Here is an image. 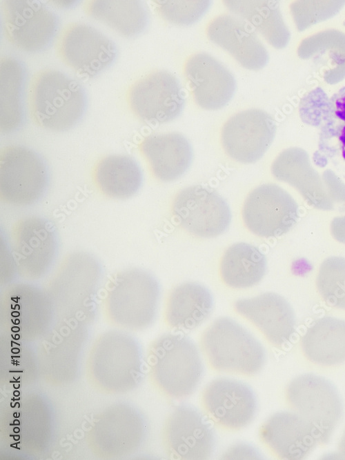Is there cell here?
I'll return each instance as SVG.
<instances>
[{"mask_svg":"<svg viewBox=\"0 0 345 460\" xmlns=\"http://www.w3.org/2000/svg\"><path fill=\"white\" fill-rule=\"evenodd\" d=\"M27 103L34 124L61 132L73 127L83 115L85 94L77 81L59 70L44 68L32 74Z\"/></svg>","mask_w":345,"mask_h":460,"instance_id":"1","label":"cell"},{"mask_svg":"<svg viewBox=\"0 0 345 460\" xmlns=\"http://www.w3.org/2000/svg\"><path fill=\"white\" fill-rule=\"evenodd\" d=\"M200 350L208 367L219 373L251 377L266 362L263 345L234 319H215L201 333Z\"/></svg>","mask_w":345,"mask_h":460,"instance_id":"2","label":"cell"},{"mask_svg":"<svg viewBox=\"0 0 345 460\" xmlns=\"http://www.w3.org/2000/svg\"><path fill=\"white\" fill-rule=\"evenodd\" d=\"M148 360L155 384L172 399L191 395L204 372L198 348L181 334L167 333L157 338L150 346Z\"/></svg>","mask_w":345,"mask_h":460,"instance_id":"3","label":"cell"},{"mask_svg":"<svg viewBox=\"0 0 345 460\" xmlns=\"http://www.w3.org/2000/svg\"><path fill=\"white\" fill-rule=\"evenodd\" d=\"M285 399L293 412L315 428L319 443H326L343 412L342 403L334 385L317 374H301L287 386Z\"/></svg>","mask_w":345,"mask_h":460,"instance_id":"4","label":"cell"},{"mask_svg":"<svg viewBox=\"0 0 345 460\" xmlns=\"http://www.w3.org/2000/svg\"><path fill=\"white\" fill-rule=\"evenodd\" d=\"M126 100L132 113L150 123L176 119L185 105V96L178 79L166 70H155L128 87Z\"/></svg>","mask_w":345,"mask_h":460,"instance_id":"5","label":"cell"},{"mask_svg":"<svg viewBox=\"0 0 345 460\" xmlns=\"http://www.w3.org/2000/svg\"><path fill=\"white\" fill-rule=\"evenodd\" d=\"M46 186V166L34 152L19 145L1 148L0 195L3 202L30 205L41 197Z\"/></svg>","mask_w":345,"mask_h":460,"instance_id":"6","label":"cell"},{"mask_svg":"<svg viewBox=\"0 0 345 460\" xmlns=\"http://www.w3.org/2000/svg\"><path fill=\"white\" fill-rule=\"evenodd\" d=\"M179 225L193 236L212 238L223 234L231 221L230 208L216 191L200 185L179 192L172 204Z\"/></svg>","mask_w":345,"mask_h":460,"instance_id":"7","label":"cell"},{"mask_svg":"<svg viewBox=\"0 0 345 460\" xmlns=\"http://www.w3.org/2000/svg\"><path fill=\"white\" fill-rule=\"evenodd\" d=\"M200 406L205 416L221 430L235 432L249 425L257 411V401L246 383L226 377L212 380L204 388Z\"/></svg>","mask_w":345,"mask_h":460,"instance_id":"8","label":"cell"},{"mask_svg":"<svg viewBox=\"0 0 345 460\" xmlns=\"http://www.w3.org/2000/svg\"><path fill=\"white\" fill-rule=\"evenodd\" d=\"M55 51L65 65L87 76L106 68L116 55L110 39L92 26L79 22L63 26L57 37Z\"/></svg>","mask_w":345,"mask_h":460,"instance_id":"9","label":"cell"},{"mask_svg":"<svg viewBox=\"0 0 345 460\" xmlns=\"http://www.w3.org/2000/svg\"><path fill=\"white\" fill-rule=\"evenodd\" d=\"M161 438L166 453L175 459H206L215 446L213 428L199 410L188 405L178 406L168 413Z\"/></svg>","mask_w":345,"mask_h":460,"instance_id":"10","label":"cell"},{"mask_svg":"<svg viewBox=\"0 0 345 460\" xmlns=\"http://www.w3.org/2000/svg\"><path fill=\"white\" fill-rule=\"evenodd\" d=\"M1 3L4 34L12 45L34 52L50 43L57 19L46 6L31 0H3Z\"/></svg>","mask_w":345,"mask_h":460,"instance_id":"11","label":"cell"},{"mask_svg":"<svg viewBox=\"0 0 345 460\" xmlns=\"http://www.w3.org/2000/svg\"><path fill=\"white\" fill-rule=\"evenodd\" d=\"M275 126L270 116L259 109H248L230 117L223 125L221 142L226 153L239 163L258 161L268 149Z\"/></svg>","mask_w":345,"mask_h":460,"instance_id":"12","label":"cell"},{"mask_svg":"<svg viewBox=\"0 0 345 460\" xmlns=\"http://www.w3.org/2000/svg\"><path fill=\"white\" fill-rule=\"evenodd\" d=\"M258 437L261 443L281 459H304L319 443L317 432L310 423L289 411L272 414L259 427Z\"/></svg>","mask_w":345,"mask_h":460,"instance_id":"13","label":"cell"},{"mask_svg":"<svg viewBox=\"0 0 345 460\" xmlns=\"http://www.w3.org/2000/svg\"><path fill=\"white\" fill-rule=\"evenodd\" d=\"M234 310L276 347L288 343L295 332L294 310L289 302L277 293L268 292L239 299L235 302Z\"/></svg>","mask_w":345,"mask_h":460,"instance_id":"14","label":"cell"},{"mask_svg":"<svg viewBox=\"0 0 345 460\" xmlns=\"http://www.w3.org/2000/svg\"><path fill=\"white\" fill-rule=\"evenodd\" d=\"M184 74L195 101L204 109H220L234 94L236 83L233 74L209 54L190 56L184 64Z\"/></svg>","mask_w":345,"mask_h":460,"instance_id":"15","label":"cell"},{"mask_svg":"<svg viewBox=\"0 0 345 460\" xmlns=\"http://www.w3.org/2000/svg\"><path fill=\"white\" fill-rule=\"evenodd\" d=\"M246 228L255 235L271 237L287 231L295 219L293 205L275 187H256L246 197L241 210Z\"/></svg>","mask_w":345,"mask_h":460,"instance_id":"16","label":"cell"},{"mask_svg":"<svg viewBox=\"0 0 345 460\" xmlns=\"http://www.w3.org/2000/svg\"><path fill=\"white\" fill-rule=\"evenodd\" d=\"M206 34L245 68L257 70L266 63L267 51L255 31L238 17L228 14L215 17L208 23Z\"/></svg>","mask_w":345,"mask_h":460,"instance_id":"17","label":"cell"},{"mask_svg":"<svg viewBox=\"0 0 345 460\" xmlns=\"http://www.w3.org/2000/svg\"><path fill=\"white\" fill-rule=\"evenodd\" d=\"M321 110L317 148L313 161L320 167H328L345 179V86L326 99Z\"/></svg>","mask_w":345,"mask_h":460,"instance_id":"18","label":"cell"},{"mask_svg":"<svg viewBox=\"0 0 345 460\" xmlns=\"http://www.w3.org/2000/svg\"><path fill=\"white\" fill-rule=\"evenodd\" d=\"M138 148L152 176L164 182L181 177L193 157L190 142L179 132L150 134L139 143Z\"/></svg>","mask_w":345,"mask_h":460,"instance_id":"19","label":"cell"},{"mask_svg":"<svg viewBox=\"0 0 345 460\" xmlns=\"http://www.w3.org/2000/svg\"><path fill=\"white\" fill-rule=\"evenodd\" d=\"M213 298L210 290L196 282H186L169 292L164 310V321L168 327L190 330L203 323L211 314Z\"/></svg>","mask_w":345,"mask_h":460,"instance_id":"20","label":"cell"},{"mask_svg":"<svg viewBox=\"0 0 345 460\" xmlns=\"http://www.w3.org/2000/svg\"><path fill=\"white\" fill-rule=\"evenodd\" d=\"M92 183L103 196L128 199L139 190L142 172L136 161L124 154H110L99 159L91 171Z\"/></svg>","mask_w":345,"mask_h":460,"instance_id":"21","label":"cell"},{"mask_svg":"<svg viewBox=\"0 0 345 460\" xmlns=\"http://www.w3.org/2000/svg\"><path fill=\"white\" fill-rule=\"evenodd\" d=\"M302 348L311 362L335 366L345 361V320L324 317L315 320L302 338Z\"/></svg>","mask_w":345,"mask_h":460,"instance_id":"22","label":"cell"},{"mask_svg":"<svg viewBox=\"0 0 345 460\" xmlns=\"http://www.w3.org/2000/svg\"><path fill=\"white\" fill-rule=\"evenodd\" d=\"M266 272L264 254L256 246L244 242L228 247L220 261V277L232 288L253 287L261 281Z\"/></svg>","mask_w":345,"mask_h":460,"instance_id":"23","label":"cell"},{"mask_svg":"<svg viewBox=\"0 0 345 460\" xmlns=\"http://www.w3.org/2000/svg\"><path fill=\"white\" fill-rule=\"evenodd\" d=\"M83 8L88 16L126 37L140 33L148 22L147 10L137 0H88Z\"/></svg>","mask_w":345,"mask_h":460,"instance_id":"24","label":"cell"},{"mask_svg":"<svg viewBox=\"0 0 345 460\" xmlns=\"http://www.w3.org/2000/svg\"><path fill=\"white\" fill-rule=\"evenodd\" d=\"M12 243L19 260L45 263L52 256L55 239L47 222L37 217H26L12 229Z\"/></svg>","mask_w":345,"mask_h":460,"instance_id":"25","label":"cell"},{"mask_svg":"<svg viewBox=\"0 0 345 460\" xmlns=\"http://www.w3.org/2000/svg\"><path fill=\"white\" fill-rule=\"evenodd\" d=\"M223 3L231 12L248 21L271 44L279 46L284 43V28L273 1L226 0Z\"/></svg>","mask_w":345,"mask_h":460,"instance_id":"26","label":"cell"},{"mask_svg":"<svg viewBox=\"0 0 345 460\" xmlns=\"http://www.w3.org/2000/svg\"><path fill=\"white\" fill-rule=\"evenodd\" d=\"M22 70L14 59L3 57L1 61V129L9 132L20 123L21 108L20 94Z\"/></svg>","mask_w":345,"mask_h":460,"instance_id":"27","label":"cell"},{"mask_svg":"<svg viewBox=\"0 0 345 460\" xmlns=\"http://www.w3.org/2000/svg\"><path fill=\"white\" fill-rule=\"evenodd\" d=\"M316 285L327 304L345 310V259L331 257L325 260L319 269Z\"/></svg>","mask_w":345,"mask_h":460,"instance_id":"28","label":"cell"},{"mask_svg":"<svg viewBox=\"0 0 345 460\" xmlns=\"http://www.w3.org/2000/svg\"><path fill=\"white\" fill-rule=\"evenodd\" d=\"M155 10L164 20L178 26H188L198 21L208 10V0L153 1Z\"/></svg>","mask_w":345,"mask_h":460,"instance_id":"29","label":"cell"},{"mask_svg":"<svg viewBox=\"0 0 345 460\" xmlns=\"http://www.w3.org/2000/svg\"><path fill=\"white\" fill-rule=\"evenodd\" d=\"M258 457L256 450L245 443L232 446L223 454L224 459H257Z\"/></svg>","mask_w":345,"mask_h":460,"instance_id":"30","label":"cell"},{"mask_svg":"<svg viewBox=\"0 0 345 460\" xmlns=\"http://www.w3.org/2000/svg\"><path fill=\"white\" fill-rule=\"evenodd\" d=\"M338 451L340 458L345 459V430L340 439Z\"/></svg>","mask_w":345,"mask_h":460,"instance_id":"31","label":"cell"},{"mask_svg":"<svg viewBox=\"0 0 345 460\" xmlns=\"http://www.w3.org/2000/svg\"><path fill=\"white\" fill-rule=\"evenodd\" d=\"M14 424H15V425H19V421L18 420H16V421H14Z\"/></svg>","mask_w":345,"mask_h":460,"instance_id":"32","label":"cell"},{"mask_svg":"<svg viewBox=\"0 0 345 460\" xmlns=\"http://www.w3.org/2000/svg\"><path fill=\"white\" fill-rule=\"evenodd\" d=\"M14 431L15 432H18L19 431V429L18 428H14Z\"/></svg>","mask_w":345,"mask_h":460,"instance_id":"33","label":"cell"},{"mask_svg":"<svg viewBox=\"0 0 345 460\" xmlns=\"http://www.w3.org/2000/svg\"><path fill=\"white\" fill-rule=\"evenodd\" d=\"M14 394H16V396H17V395L19 394V392H15Z\"/></svg>","mask_w":345,"mask_h":460,"instance_id":"34","label":"cell"}]
</instances>
